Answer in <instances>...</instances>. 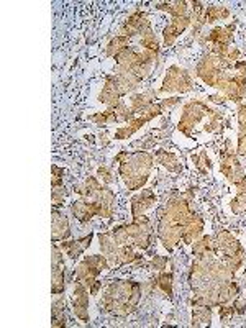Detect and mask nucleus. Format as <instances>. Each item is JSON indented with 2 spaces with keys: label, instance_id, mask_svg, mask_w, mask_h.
Instances as JSON below:
<instances>
[{
  "label": "nucleus",
  "instance_id": "nucleus-37",
  "mask_svg": "<svg viewBox=\"0 0 246 328\" xmlns=\"http://www.w3.org/2000/svg\"><path fill=\"white\" fill-rule=\"evenodd\" d=\"M64 199H66V189L64 186L61 187H51V205L53 208H59L64 205Z\"/></svg>",
  "mask_w": 246,
  "mask_h": 328
},
{
  "label": "nucleus",
  "instance_id": "nucleus-18",
  "mask_svg": "<svg viewBox=\"0 0 246 328\" xmlns=\"http://www.w3.org/2000/svg\"><path fill=\"white\" fill-rule=\"evenodd\" d=\"M158 99V92L156 90H146L141 92V94H131L130 95V108L135 115H141L145 113L151 105L156 104Z\"/></svg>",
  "mask_w": 246,
  "mask_h": 328
},
{
  "label": "nucleus",
  "instance_id": "nucleus-36",
  "mask_svg": "<svg viewBox=\"0 0 246 328\" xmlns=\"http://www.w3.org/2000/svg\"><path fill=\"white\" fill-rule=\"evenodd\" d=\"M230 208H232V212L236 214V215L246 214V190H241L236 194V197L232 200Z\"/></svg>",
  "mask_w": 246,
  "mask_h": 328
},
{
  "label": "nucleus",
  "instance_id": "nucleus-31",
  "mask_svg": "<svg viewBox=\"0 0 246 328\" xmlns=\"http://www.w3.org/2000/svg\"><path fill=\"white\" fill-rule=\"evenodd\" d=\"M126 46H130V38H126L123 35H117L115 38L110 40V43L107 45L105 48V53L107 56L110 57H115L118 53L122 51V49H125Z\"/></svg>",
  "mask_w": 246,
  "mask_h": 328
},
{
  "label": "nucleus",
  "instance_id": "nucleus-43",
  "mask_svg": "<svg viewBox=\"0 0 246 328\" xmlns=\"http://www.w3.org/2000/svg\"><path fill=\"white\" fill-rule=\"evenodd\" d=\"M233 307H235L236 315H244L246 314V300L241 299L240 296L233 300Z\"/></svg>",
  "mask_w": 246,
  "mask_h": 328
},
{
  "label": "nucleus",
  "instance_id": "nucleus-39",
  "mask_svg": "<svg viewBox=\"0 0 246 328\" xmlns=\"http://www.w3.org/2000/svg\"><path fill=\"white\" fill-rule=\"evenodd\" d=\"M218 314H220V320H222L223 323H228V322H230V318H232L233 315H236L233 304L220 305V307H218Z\"/></svg>",
  "mask_w": 246,
  "mask_h": 328
},
{
  "label": "nucleus",
  "instance_id": "nucleus-6",
  "mask_svg": "<svg viewBox=\"0 0 246 328\" xmlns=\"http://www.w3.org/2000/svg\"><path fill=\"white\" fill-rule=\"evenodd\" d=\"M220 172L230 181L233 186L240 187L246 181V171L241 166L238 155L233 153L232 149H226L222 153V163H220Z\"/></svg>",
  "mask_w": 246,
  "mask_h": 328
},
{
  "label": "nucleus",
  "instance_id": "nucleus-47",
  "mask_svg": "<svg viewBox=\"0 0 246 328\" xmlns=\"http://www.w3.org/2000/svg\"><path fill=\"white\" fill-rule=\"evenodd\" d=\"M209 100H210V102L223 104V102H225V97H222V95H210V97H209Z\"/></svg>",
  "mask_w": 246,
  "mask_h": 328
},
{
  "label": "nucleus",
  "instance_id": "nucleus-17",
  "mask_svg": "<svg viewBox=\"0 0 246 328\" xmlns=\"http://www.w3.org/2000/svg\"><path fill=\"white\" fill-rule=\"evenodd\" d=\"M94 200L97 202L99 207H100V214H99L100 218H110L115 214V194L108 186H105V184L97 192V196L94 197Z\"/></svg>",
  "mask_w": 246,
  "mask_h": 328
},
{
  "label": "nucleus",
  "instance_id": "nucleus-28",
  "mask_svg": "<svg viewBox=\"0 0 246 328\" xmlns=\"http://www.w3.org/2000/svg\"><path fill=\"white\" fill-rule=\"evenodd\" d=\"M230 10L225 5H210L205 7V12H203V23H214L217 20H226L230 18Z\"/></svg>",
  "mask_w": 246,
  "mask_h": 328
},
{
  "label": "nucleus",
  "instance_id": "nucleus-29",
  "mask_svg": "<svg viewBox=\"0 0 246 328\" xmlns=\"http://www.w3.org/2000/svg\"><path fill=\"white\" fill-rule=\"evenodd\" d=\"M137 56L138 53L135 51L131 46H126L125 49H122V51L115 56V63L118 66V69H130L133 63L137 61Z\"/></svg>",
  "mask_w": 246,
  "mask_h": 328
},
{
  "label": "nucleus",
  "instance_id": "nucleus-13",
  "mask_svg": "<svg viewBox=\"0 0 246 328\" xmlns=\"http://www.w3.org/2000/svg\"><path fill=\"white\" fill-rule=\"evenodd\" d=\"M51 241L58 243V241H64V240H69L71 238V225L69 220H67V217L59 212L58 208H53V212H51Z\"/></svg>",
  "mask_w": 246,
  "mask_h": 328
},
{
  "label": "nucleus",
  "instance_id": "nucleus-40",
  "mask_svg": "<svg viewBox=\"0 0 246 328\" xmlns=\"http://www.w3.org/2000/svg\"><path fill=\"white\" fill-rule=\"evenodd\" d=\"M97 178L102 181V184H105V186H108V184H112L115 181L113 178V172L108 169L107 166H100L97 169Z\"/></svg>",
  "mask_w": 246,
  "mask_h": 328
},
{
  "label": "nucleus",
  "instance_id": "nucleus-15",
  "mask_svg": "<svg viewBox=\"0 0 246 328\" xmlns=\"http://www.w3.org/2000/svg\"><path fill=\"white\" fill-rule=\"evenodd\" d=\"M92 238H94V233H89L78 240H64L59 243V248L63 249V253H66V256H69L71 259H78L90 246Z\"/></svg>",
  "mask_w": 246,
  "mask_h": 328
},
{
  "label": "nucleus",
  "instance_id": "nucleus-20",
  "mask_svg": "<svg viewBox=\"0 0 246 328\" xmlns=\"http://www.w3.org/2000/svg\"><path fill=\"white\" fill-rule=\"evenodd\" d=\"M146 123H148L146 117H143V115L135 117V119H133L131 122L126 123L125 127H118V128L115 130L113 138H115V140H126V138H131L133 134L137 133L138 130H141Z\"/></svg>",
  "mask_w": 246,
  "mask_h": 328
},
{
  "label": "nucleus",
  "instance_id": "nucleus-35",
  "mask_svg": "<svg viewBox=\"0 0 246 328\" xmlns=\"http://www.w3.org/2000/svg\"><path fill=\"white\" fill-rule=\"evenodd\" d=\"M110 235H112V238L118 243L120 246L123 245H128L130 243V237H128V228H126V225H120V226H115L113 230H110Z\"/></svg>",
  "mask_w": 246,
  "mask_h": 328
},
{
  "label": "nucleus",
  "instance_id": "nucleus-5",
  "mask_svg": "<svg viewBox=\"0 0 246 328\" xmlns=\"http://www.w3.org/2000/svg\"><path fill=\"white\" fill-rule=\"evenodd\" d=\"M192 89H194V81L189 75V72L185 71L184 67L174 64L167 69L163 86L159 87L158 94H173V92L185 94V92H191Z\"/></svg>",
  "mask_w": 246,
  "mask_h": 328
},
{
  "label": "nucleus",
  "instance_id": "nucleus-4",
  "mask_svg": "<svg viewBox=\"0 0 246 328\" xmlns=\"http://www.w3.org/2000/svg\"><path fill=\"white\" fill-rule=\"evenodd\" d=\"M110 267H112V266L108 264L107 258L104 255L84 256L82 261L75 266L72 276H74L75 281L84 282L90 289V285L99 279V276L102 274V271H108Z\"/></svg>",
  "mask_w": 246,
  "mask_h": 328
},
{
  "label": "nucleus",
  "instance_id": "nucleus-38",
  "mask_svg": "<svg viewBox=\"0 0 246 328\" xmlns=\"http://www.w3.org/2000/svg\"><path fill=\"white\" fill-rule=\"evenodd\" d=\"M223 120V113L220 112H215L212 117H209V122L203 125V131L207 133H215L218 128H220V123H222Z\"/></svg>",
  "mask_w": 246,
  "mask_h": 328
},
{
  "label": "nucleus",
  "instance_id": "nucleus-24",
  "mask_svg": "<svg viewBox=\"0 0 246 328\" xmlns=\"http://www.w3.org/2000/svg\"><path fill=\"white\" fill-rule=\"evenodd\" d=\"M207 253H215L217 255V246H215V240L212 235H203L199 240H196L192 243V255L199 258Z\"/></svg>",
  "mask_w": 246,
  "mask_h": 328
},
{
  "label": "nucleus",
  "instance_id": "nucleus-44",
  "mask_svg": "<svg viewBox=\"0 0 246 328\" xmlns=\"http://www.w3.org/2000/svg\"><path fill=\"white\" fill-rule=\"evenodd\" d=\"M233 69H235V74H238V75H244L246 78V61H236L235 66H233Z\"/></svg>",
  "mask_w": 246,
  "mask_h": 328
},
{
  "label": "nucleus",
  "instance_id": "nucleus-25",
  "mask_svg": "<svg viewBox=\"0 0 246 328\" xmlns=\"http://www.w3.org/2000/svg\"><path fill=\"white\" fill-rule=\"evenodd\" d=\"M155 7L158 8V10L171 13L173 18H176V16L189 15V4L184 2V0H174V2H159Z\"/></svg>",
  "mask_w": 246,
  "mask_h": 328
},
{
  "label": "nucleus",
  "instance_id": "nucleus-1",
  "mask_svg": "<svg viewBox=\"0 0 246 328\" xmlns=\"http://www.w3.org/2000/svg\"><path fill=\"white\" fill-rule=\"evenodd\" d=\"M141 300V284L135 281H113L104 296L99 299V307L117 317L130 315Z\"/></svg>",
  "mask_w": 246,
  "mask_h": 328
},
{
  "label": "nucleus",
  "instance_id": "nucleus-23",
  "mask_svg": "<svg viewBox=\"0 0 246 328\" xmlns=\"http://www.w3.org/2000/svg\"><path fill=\"white\" fill-rule=\"evenodd\" d=\"M155 156L158 159V163L163 167H166L169 172H181L182 171V166L179 163V159H177V156L174 153H171V151L158 149V151H155Z\"/></svg>",
  "mask_w": 246,
  "mask_h": 328
},
{
  "label": "nucleus",
  "instance_id": "nucleus-33",
  "mask_svg": "<svg viewBox=\"0 0 246 328\" xmlns=\"http://www.w3.org/2000/svg\"><path fill=\"white\" fill-rule=\"evenodd\" d=\"M140 45H141L143 48H145L146 51H158V53H159V40L156 38L155 31H153L151 28L146 30V31L141 35Z\"/></svg>",
  "mask_w": 246,
  "mask_h": 328
},
{
  "label": "nucleus",
  "instance_id": "nucleus-8",
  "mask_svg": "<svg viewBox=\"0 0 246 328\" xmlns=\"http://www.w3.org/2000/svg\"><path fill=\"white\" fill-rule=\"evenodd\" d=\"M89 287L81 281L74 282V291H72V308L75 317L79 318L82 323H89Z\"/></svg>",
  "mask_w": 246,
  "mask_h": 328
},
{
  "label": "nucleus",
  "instance_id": "nucleus-41",
  "mask_svg": "<svg viewBox=\"0 0 246 328\" xmlns=\"http://www.w3.org/2000/svg\"><path fill=\"white\" fill-rule=\"evenodd\" d=\"M149 267H153V269H156V271H164L166 269V266H167V258L166 256H155L149 261V264H148Z\"/></svg>",
  "mask_w": 246,
  "mask_h": 328
},
{
  "label": "nucleus",
  "instance_id": "nucleus-27",
  "mask_svg": "<svg viewBox=\"0 0 246 328\" xmlns=\"http://www.w3.org/2000/svg\"><path fill=\"white\" fill-rule=\"evenodd\" d=\"M212 325V307L196 305L192 307V326H210Z\"/></svg>",
  "mask_w": 246,
  "mask_h": 328
},
{
  "label": "nucleus",
  "instance_id": "nucleus-42",
  "mask_svg": "<svg viewBox=\"0 0 246 328\" xmlns=\"http://www.w3.org/2000/svg\"><path fill=\"white\" fill-rule=\"evenodd\" d=\"M161 107H163V112L166 110H173L174 107H177L181 104V97H169V99H163L161 100Z\"/></svg>",
  "mask_w": 246,
  "mask_h": 328
},
{
  "label": "nucleus",
  "instance_id": "nucleus-10",
  "mask_svg": "<svg viewBox=\"0 0 246 328\" xmlns=\"http://www.w3.org/2000/svg\"><path fill=\"white\" fill-rule=\"evenodd\" d=\"M214 240H215V246H217V256H220V255L230 256V255L243 253L244 251L241 243L226 230H218L214 235Z\"/></svg>",
  "mask_w": 246,
  "mask_h": 328
},
{
  "label": "nucleus",
  "instance_id": "nucleus-14",
  "mask_svg": "<svg viewBox=\"0 0 246 328\" xmlns=\"http://www.w3.org/2000/svg\"><path fill=\"white\" fill-rule=\"evenodd\" d=\"M97 238H99V243H100L102 255L107 258L108 264L112 267L120 266V245H118V243L112 238L110 231L99 233Z\"/></svg>",
  "mask_w": 246,
  "mask_h": 328
},
{
  "label": "nucleus",
  "instance_id": "nucleus-3",
  "mask_svg": "<svg viewBox=\"0 0 246 328\" xmlns=\"http://www.w3.org/2000/svg\"><path fill=\"white\" fill-rule=\"evenodd\" d=\"M215 112L217 110L210 108L205 102H202V100H191V102H187L182 107V115H181L179 123H177V130L184 133L187 138H191L194 134V130H196V125L202 120L209 119V117H212Z\"/></svg>",
  "mask_w": 246,
  "mask_h": 328
},
{
  "label": "nucleus",
  "instance_id": "nucleus-22",
  "mask_svg": "<svg viewBox=\"0 0 246 328\" xmlns=\"http://www.w3.org/2000/svg\"><path fill=\"white\" fill-rule=\"evenodd\" d=\"M102 186L104 184L100 182L99 178H94V176H89V178L78 184V186H74V192L75 194H79L82 197H86V199H94L97 196V192L102 189Z\"/></svg>",
  "mask_w": 246,
  "mask_h": 328
},
{
  "label": "nucleus",
  "instance_id": "nucleus-16",
  "mask_svg": "<svg viewBox=\"0 0 246 328\" xmlns=\"http://www.w3.org/2000/svg\"><path fill=\"white\" fill-rule=\"evenodd\" d=\"M158 197L155 196V192L151 189H145L141 190L140 194L133 196L131 197V217H140V215H145L146 210H149L153 205L156 204Z\"/></svg>",
  "mask_w": 246,
  "mask_h": 328
},
{
  "label": "nucleus",
  "instance_id": "nucleus-11",
  "mask_svg": "<svg viewBox=\"0 0 246 328\" xmlns=\"http://www.w3.org/2000/svg\"><path fill=\"white\" fill-rule=\"evenodd\" d=\"M71 212L75 217V220H79L81 223H87L94 217H99L100 207L94 199H86L82 197L79 200H74L71 204Z\"/></svg>",
  "mask_w": 246,
  "mask_h": 328
},
{
  "label": "nucleus",
  "instance_id": "nucleus-19",
  "mask_svg": "<svg viewBox=\"0 0 246 328\" xmlns=\"http://www.w3.org/2000/svg\"><path fill=\"white\" fill-rule=\"evenodd\" d=\"M236 30V23L225 25V27H215L207 35V41L214 45H233V33Z\"/></svg>",
  "mask_w": 246,
  "mask_h": 328
},
{
  "label": "nucleus",
  "instance_id": "nucleus-12",
  "mask_svg": "<svg viewBox=\"0 0 246 328\" xmlns=\"http://www.w3.org/2000/svg\"><path fill=\"white\" fill-rule=\"evenodd\" d=\"M192 25V16L191 15H184V16H176V18L171 20V23L167 25L163 31V38H164V46H173L176 43V40L179 38L182 33L187 30Z\"/></svg>",
  "mask_w": 246,
  "mask_h": 328
},
{
  "label": "nucleus",
  "instance_id": "nucleus-9",
  "mask_svg": "<svg viewBox=\"0 0 246 328\" xmlns=\"http://www.w3.org/2000/svg\"><path fill=\"white\" fill-rule=\"evenodd\" d=\"M149 28H151V23H149L148 13L141 12V10H135L120 27V35H123L126 38H133L135 35L141 36L143 33Z\"/></svg>",
  "mask_w": 246,
  "mask_h": 328
},
{
  "label": "nucleus",
  "instance_id": "nucleus-2",
  "mask_svg": "<svg viewBox=\"0 0 246 328\" xmlns=\"http://www.w3.org/2000/svg\"><path fill=\"white\" fill-rule=\"evenodd\" d=\"M155 163V156L148 151H135L130 153L123 163L118 164V174L125 182L128 192L141 190L146 186Z\"/></svg>",
  "mask_w": 246,
  "mask_h": 328
},
{
  "label": "nucleus",
  "instance_id": "nucleus-32",
  "mask_svg": "<svg viewBox=\"0 0 246 328\" xmlns=\"http://www.w3.org/2000/svg\"><path fill=\"white\" fill-rule=\"evenodd\" d=\"M143 261V256L135 253V246L133 245H123L120 246V266L122 264H133V263H140Z\"/></svg>",
  "mask_w": 246,
  "mask_h": 328
},
{
  "label": "nucleus",
  "instance_id": "nucleus-30",
  "mask_svg": "<svg viewBox=\"0 0 246 328\" xmlns=\"http://www.w3.org/2000/svg\"><path fill=\"white\" fill-rule=\"evenodd\" d=\"M158 281V289L166 294V296L173 300V285H174V274L171 271H161L156 276Z\"/></svg>",
  "mask_w": 246,
  "mask_h": 328
},
{
  "label": "nucleus",
  "instance_id": "nucleus-7",
  "mask_svg": "<svg viewBox=\"0 0 246 328\" xmlns=\"http://www.w3.org/2000/svg\"><path fill=\"white\" fill-rule=\"evenodd\" d=\"M51 294L53 296H61L64 294L66 284V269H64V259H63V249L59 248L58 243H53L51 246Z\"/></svg>",
  "mask_w": 246,
  "mask_h": 328
},
{
  "label": "nucleus",
  "instance_id": "nucleus-21",
  "mask_svg": "<svg viewBox=\"0 0 246 328\" xmlns=\"http://www.w3.org/2000/svg\"><path fill=\"white\" fill-rule=\"evenodd\" d=\"M51 325L54 328H63L67 325L66 320V299L61 294L59 297H56L51 304Z\"/></svg>",
  "mask_w": 246,
  "mask_h": 328
},
{
  "label": "nucleus",
  "instance_id": "nucleus-26",
  "mask_svg": "<svg viewBox=\"0 0 246 328\" xmlns=\"http://www.w3.org/2000/svg\"><path fill=\"white\" fill-rule=\"evenodd\" d=\"M202 230H203V218L199 217V215H194V218L184 231L182 241L185 243V245H192L194 241L202 237Z\"/></svg>",
  "mask_w": 246,
  "mask_h": 328
},
{
  "label": "nucleus",
  "instance_id": "nucleus-46",
  "mask_svg": "<svg viewBox=\"0 0 246 328\" xmlns=\"http://www.w3.org/2000/svg\"><path fill=\"white\" fill-rule=\"evenodd\" d=\"M100 289H102V282H100V281L97 279V281H96L94 284H92V285H90V289H89V291H90V296H97V294H99V291H100Z\"/></svg>",
  "mask_w": 246,
  "mask_h": 328
},
{
  "label": "nucleus",
  "instance_id": "nucleus-45",
  "mask_svg": "<svg viewBox=\"0 0 246 328\" xmlns=\"http://www.w3.org/2000/svg\"><path fill=\"white\" fill-rule=\"evenodd\" d=\"M51 172H53V178H63V176H64V169H63V167L56 166V164L51 166Z\"/></svg>",
  "mask_w": 246,
  "mask_h": 328
},
{
  "label": "nucleus",
  "instance_id": "nucleus-34",
  "mask_svg": "<svg viewBox=\"0 0 246 328\" xmlns=\"http://www.w3.org/2000/svg\"><path fill=\"white\" fill-rule=\"evenodd\" d=\"M192 161L202 174H207L212 169L210 158L207 156L205 151H200V153H197V155H192Z\"/></svg>",
  "mask_w": 246,
  "mask_h": 328
}]
</instances>
